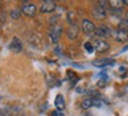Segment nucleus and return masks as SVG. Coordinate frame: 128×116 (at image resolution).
I'll return each mask as SVG.
<instances>
[{
  "label": "nucleus",
  "mask_w": 128,
  "mask_h": 116,
  "mask_svg": "<svg viewBox=\"0 0 128 116\" xmlns=\"http://www.w3.org/2000/svg\"><path fill=\"white\" fill-rule=\"evenodd\" d=\"M94 49L96 50L98 53H106L107 50L109 49V43L105 40H102V39H96L95 41H94Z\"/></svg>",
  "instance_id": "1"
},
{
  "label": "nucleus",
  "mask_w": 128,
  "mask_h": 116,
  "mask_svg": "<svg viewBox=\"0 0 128 116\" xmlns=\"http://www.w3.org/2000/svg\"><path fill=\"white\" fill-rule=\"evenodd\" d=\"M61 33H62V27H61V26L54 25L53 27L50 28V41H52L53 43H56V42L59 41L60 36H61Z\"/></svg>",
  "instance_id": "2"
},
{
  "label": "nucleus",
  "mask_w": 128,
  "mask_h": 116,
  "mask_svg": "<svg viewBox=\"0 0 128 116\" xmlns=\"http://www.w3.org/2000/svg\"><path fill=\"white\" fill-rule=\"evenodd\" d=\"M55 9H56V4L53 0H45L40 6V12L41 13H52Z\"/></svg>",
  "instance_id": "3"
},
{
  "label": "nucleus",
  "mask_w": 128,
  "mask_h": 116,
  "mask_svg": "<svg viewBox=\"0 0 128 116\" xmlns=\"http://www.w3.org/2000/svg\"><path fill=\"white\" fill-rule=\"evenodd\" d=\"M36 6L34 4H31V2H26L24 4L22 8H21V12L26 16H30V18H33V16L36 14Z\"/></svg>",
  "instance_id": "4"
},
{
  "label": "nucleus",
  "mask_w": 128,
  "mask_h": 116,
  "mask_svg": "<svg viewBox=\"0 0 128 116\" xmlns=\"http://www.w3.org/2000/svg\"><path fill=\"white\" fill-rule=\"evenodd\" d=\"M112 36L115 41H118V42H126V41H128V33L121 31L119 28L112 31Z\"/></svg>",
  "instance_id": "5"
},
{
  "label": "nucleus",
  "mask_w": 128,
  "mask_h": 116,
  "mask_svg": "<svg viewBox=\"0 0 128 116\" xmlns=\"http://www.w3.org/2000/svg\"><path fill=\"white\" fill-rule=\"evenodd\" d=\"M94 34L98 38H109V36H112V29L107 26H100L95 29Z\"/></svg>",
  "instance_id": "6"
},
{
  "label": "nucleus",
  "mask_w": 128,
  "mask_h": 116,
  "mask_svg": "<svg viewBox=\"0 0 128 116\" xmlns=\"http://www.w3.org/2000/svg\"><path fill=\"white\" fill-rule=\"evenodd\" d=\"M81 28H82V31H84V33H86V34H92V33H94L95 29H96L95 25H94V23L92 22L90 20H88V19L82 20Z\"/></svg>",
  "instance_id": "7"
},
{
  "label": "nucleus",
  "mask_w": 128,
  "mask_h": 116,
  "mask_svg": "<svg viewBox=\"0 0 128 116\" xmlns=\"http://www.w3.org/2000/svg\"><path fill=\"white\" fill-rule=\"evenodd\" d=\"M92 14L95 19L98 20H104L106 18V14H107V12H106V8L101 7L99 5H96L95 7L93 8V11H92Z\"/></svg>",
  "instance_id": "8"
},
{
  "label": "nucleus",
  "mask_w": 128,
  "mask_h": 116,
  "mask_svg": "<svg viewBox=\"0 0 128 116\" xmlns=\"http://www.w3.org/2000/svg\"><path fill=\"white\" fill-rule=\"evenodd\" d=\"M10 49L12 52H14V53H20L22 50V42L20 41L19 38L14 36V38L12 39L11 43H10Z\"/></svg>",
  "instance_id": "9"
},
{
  "label": "nucleus",
  "mask_w": 128,
  "mask_h": 116,
  "mask_svg": "<svg viewBox=\"0 0 128 116\" xmlns=\"http://www.w3.org/2000/svg\"><path fill=\"white\" fill-rule=\"evenodd\" d=\"M115 63V61L113 59H98L93 61V66L102 68V67H107V66H113Z\"/></svg>",
  "instance_id": "10"
},
{
  "label": "nucleus",
  "mask_w": 128,
  "mask_h": 116,
  "mask_svg": "<svg viewBox=\"0 0 128 116\" xmlns=\"http://www.w3.org/2000/svg\"><path fill=\"white\" fill-rule=\"evenodd\" d=\"M79 35V27L78 25H70V27L67 29V36L70 40H75Z\"/></svg>",
  "instance_id": "11"
},
{
  "label": "nucleus",
  "mask_w": 128,
  "mask_h": 116,
  "mask_svg": "<svg viewBox=\"0 0 128 116\" xmlns=\"http://www.w3.org/2000/svg\"><path fill=\"white\" fill-rule=\"evenodd\" d=\"M54 105H55V108L58 109L59 112H62L64 109L66 108V105H65V99H64V96H62L61 94L56 95V97H55V100H54Z\"/></svg>",
  "instance_id": "12"
},
{
  "label": "nucleus",
  "mask_w": 128,
  "mask_h": 116,
  "mask_svg": "<svg viewBox=\"0 0 128 116\" xmlns=\"http://www.w3.org/2000/svg\"><path fill=\"white\" fill-rule=\"evenodd\" d=\"M108 6L113 9H121L124 6V0H109Z\"/></svg>",
  "instance_id": "13"
},
{
  "label": "nucleus",
  "mask_w": 128,
  "mask_h": 116,
  "mask_svg": "<svg viewBox=\"0 0 128 116\" xmlns=\"http://www.w3.org/2000/svg\"><path fill=\"white\" fill-rule=\"evenodd\" d=\"M81 107H82V109H85V110L94 107L93 106V99H92V97H87V99H85V100L82 101Z\"/></svg>",
  "instance_id": "14"
},
{
  "label": "nucleus",
  "mask_w": 128,
  "mask_h": 116,
  "mask_svg": "<svg viewBox=\"0 0 128 116\" xmlns=\"http://www.w3.org/2000/svg\"><path fill=\"white\" fill-rule=\"evenodd\" d=\"M75 20H76V16H75V13L73 11H68L67 12V21L70 25H75Z\"/></svg>",
  "instance_id": "15"
},
{
  "label": "nucleus",
  "mask_w": 128,
  "mask_h": 116,
  "mask_svg": "<svg viewBox=\"0 0 128 116\" xmlns=\"http://www.w3.org/2000/svg\"><path fill=\"white\" fill-rule=\"evenodd\" d=\"M119 29H121V31L126 32V33H128V20L127 19H122L119 22Z\"/></svg>",
  "instance_id": "16"
},
{
  "label": "nucleus",
  "mask_w": 128,
  "mask_h": 116,
  "mask_svg": "<svg viewBox=\"0 0 128 116\" xmlns=\"http://www.w3.org/2000/svg\"><path fill=\"white\" fill-rule=\"evenodd\" d=\"M21 9H18V8H14V9H12L11 11V18L14 20H18L20 19V16H21Z\"/></svg>",
  "instance_id": "17"
},
{
  "label": "nucleus",
  "mask_w": 128,
  "mask_h": 116,
  "mask_svg": "<svg viewBox=\"0 0 128 116\" xmlns=\"http://www.w3.org/2000/svg\"><path fill=\"white\" fill-rule=\"evenodd\" d=\"M84 47H85L86 52H88V53H93V50H94V46H93V45H92L90 42H85Z\"/></svg>",
  "instance_id": "18"
},
{
  "label": "nucleus",
  "mask_w": 128,
  "mask_h": 116,
  "mask_svg": "<svg viewBox=\"0 0 128 116\" xmlns=\"http://www.w3.org/2000/svg\"><path fill=\"white\" fill-rule=\"evenodd\" d=\"M102 105H104V101H101L100 99H93V106L94 107H102Z\"/></svg>",
  "instance_id": "19"
},
{
  "label": "nucleus",
  "mask_w": 128,
  "mask_h": 116,
  "mask_svg": "<svg viewBox=\"0 0 128 116\" xmlns=\"http://www.w3.org/2000/svg\"><path fill=\"white\" fill-rule=\"evenodd\" d=\"M50 116H65V115H64V113L56 110V112H53V113H52V115H50Z\"/></svg>",
  "instance_id": "20"
},
{
  "label": "nucleus",
  "mask_w": 128,
  "mask_h": 116,
  "mask_svg": "<svg viewBox=\"0 0 128 116\" xmlns=\"http://www.w3.org/2000/svg\"><path fill=\"white\" fill-rule=\"evenodd\" d=\"M104 83H105V81H99V83H98V86H99V87H104Z\"/></svg>",
  "instance_id": "21"
},
{
  "label": "nucleus",
  "mask_w": 128,
  "mask_h": 116,
  "mask_svg": "<svg viewBox=\"0 0 128 116\" xmlns=\"http://www.w3.org/2000/svg\"><path fill=\"white\" fill-rule=\"evenodd\" d=\"M126 50H128V45L124 47V48H122V50H121V52H126Z\"/></svg>",
  "instance_id": "22"
},
{
  "label": "nucleus",
  "mask_w": 128,
  "mask_h": 116,
  "mask_svg": "<svg viewBox=\"0 0 128 116\" xmlns=\"http://www.w3.org/2000/svg\"><path fill=\"white\" fill-rule=\"evenodd\" d=\"M126 19H127V20H128V11H127V12H126Z\"/></svg>",
  "instance_id": "23"
},
{
  "label": "nucleus",
  "mask_w": 128,
  "mask_h": 116,
  "mask_svg": "<svg viewBox=\"0 0 128 116\" xmlns=\"http://www.w3.org/2000/svg\"><path fill=\"white\" fill-rule=\"evenodd\" d=\"M124 5H128V0H124Z\"/></svg>",
  "instance_id": "24"
}]
</instances>
